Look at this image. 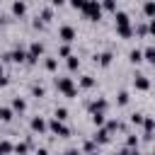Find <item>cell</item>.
I'll list each match as a JSON object with an SVG mask.
<instances>
[{"label":"cell","instance_id":"cell-36","mask_svg":"<svg viewBox=\"0 0 155 155\" xmlns=\"http://www.w3.org/2000/svg\"><path fill=\"white\" fill-rule=\"evenodd\" d=\"M99 7H104V10H111V12H116V2H114V0H107V2H102Z\"/></svg>","mask_w":155,"mask_h":155},{"label":"cell","instance_id":"cell-11","mask_svg":"<svg viewBox=\"0 0 155 155\" xmlns=\"http://www.w3.org/2000/svg\"><path fill=\"white\" fill-rule=\"evenodd\" d=\"M29 145H31V138H29V140H22V143H12V153L27 155V153H29Z\"/></svg>","mask_w":155,"mask_h":155},{"label":"cell","instance_id":"cell-38","mask_svg":"<svg viewBox=\"0 0 155 155\" xmlns=\"http://www.w3.org/2000/svg\"><path fill=\"white\" fill-rule=\"evenodd\" d=\"M65 155H82V153H80L78 148H68V150H65Z\"/></svg>","mask_w":155,"mask_h":155},{"label":"cell","instance_id":"cell-41","mask_svg":"<svg viewBox=\"0 0 155 155\" xmlns=\"http://www.w3.org/2000/svg\"><path fill=\"white\" fill-rule=\"evenodd\" d=\"M0 78H5V68H2V63H0Z\"/></svg>","mask_w":155,"mask_h":155},{"label":"cell","instance_id":"cell-28","mask_svg":"<svg viewBox=\"0 0 155 155\" xmlns=\"http://www.w3.org/2000/svg\"><path fill=\"white\" fill-rule=\"evenodd\" d=\"M44 68H46V70H51V73H53V70H56V68H58V61H56V58H46V61H44Z\"/></svg>","mask_w":155,"mask_h":155},{"label":"cell","instance_id":"cell-39","mask_svg":"<svg viewBox=\"0 0 155 155\" xmlns=\"http://www.w3.org/2000/svg\"><path fill=\"white\" fill-rule=\"evenodd\" d=\"M36 155H48V150L46 148H36Z\"/></svg>","mask_w":155,"mask_h":155},{"label":"cell","instance_id":"cell-25","mask_svg":"<svg viewBox=\"0 0 155 155\" xmlns=\"http://www.w3.org/2000/svg\"><path fill=\"white\" fill-rule=\"evenodd\" d=\"M12 12L15 15H24L27 12V2H12Z\"/></svg>","mask_w":155,"mask_h":155},{"label":"cell","instance_id":"cell-29","mask_svg":"<svg viewBox=\"0 0 155 155\" xmlns=\"http://www.w3.org/2000/svg\"><path fill=\"white\" fill-rule=\"evenodd\" d=\"M90 116H92V124H94V126H99V128L104 126V114L97 111V114H90Z\"/></svg>","mask_w":155,"mask_h":155},{"label":"cell","instance_id":"cell-35","mask_svg":"<svg viewBox=\"0 0 155 155\" xmlns=\"http://www.w3.org/2000/svg\"><path fill=\"white\" fill-rule=\"evenodd\" d=\"M78 65H80V58H78V56H68V68H70V70H75Z\"/></svg>","mask_w":155,"mask_h":155},{"label":"cell","instance_id":"cell-17","mask_svg":"<svg viewBox=\"0 0 155 155\" xmlns=\"http://www.w3.org/2000/svg\"><path fill=\"white\" fill-rule=\"evenodd\" d=\"M39 17H41V22L46 24V22H48V19L53 17V7H51V5H46V7H41V12H39Z\"/></svg>","mask_w":155,"mask_h":155},{"label":"cell","instance_id":"cell-42","mask_svg":"<svg viewBox=\"0 0 155 155\" xmlns=\"http://www.w3.org/2000/svg\"><path fill=\"white\" fill-rule=\"evenodd\" d=\"M2 22H5V19H2V15H0V24H2Z\"/></svg>","mask_w":155,"mask_h":155},{"label":"cell","instance_id":"cell-40","mask_svg":"<svg viewBox=\"0 0 155 155\" xmlns=\"http://www.w3.org/2000/svg\"><path fill=\"white\" fill-rule=\"evenodd\" d=\"M114 155H128V148H121V150H116Z\"/></svg>","mask_w":155,"mask_h":155},{"label":"cell","instance_id":"cell-19","mask_svg":"<svg viewBox=\"0 0 155 155\" xmlns=\"http://www.w3.org/2000/svg\"><path fill=\"white\" fill-rule=\"evenodd\" d=\"M128 61H131V63H140V61H143V51H140V48H131V51H128Z\"/></svg>","mask_w":155,"mask_h":155},{"label":"cell","instance_id":"cell-37","mask_svg":"<svg viewBox=\"0 0 155 155\" xmlns=\"http://www.w3.org/2000/svg\"><path fill=\"white\" fill-rule=\"evenodd\" d=\"M82 2H85V0H73V2H70V5H73V7H75V10H82Z\"/></svg>","mask_w":155,"mask_h":155},{"label":"cell","instance_id":"cell-12","mask_svg":"<svg viewBox=\"0 0 155 155\" xmlns=\"http://www.w3.org/2000/svg\"><path fill=\"white\" fill-rule=\"evenodd\" d=\"M111 58H114V53H111V51H102V53H97V56H94V63H99V65H109V63H111Z\"/></svg>","mask_w":155,"mask_h":155},{"label":"cell","instance_id":"cell-24","mask_svg":"<svg viewBox=\"0 0 155 155\" xmlns=\"http://www.w3.org/2000/svg\"><path fill=\"white\" fill-rule=\"evenodd\" d=\"M10 153H12V143L2 138V140H0V155H10Z\"/></svg>","mask_w":155,"mask_h":155},{"label":"cell","instance_id":"cell-20","mask_svg":"<svg viewBox=\"0 0 155 155\" xmlns=\"http://www.w3.org/2000/svg\"><path fill=\"white\" fill-rule=\"evenodd\" d=\"M116 34L121 36V39H128V36H133V27L128 24V27H116Z\"/></svg>","mask_w":155,"mask_h":155},{"label":"cell","instance_id":"cell-6","mask_svg":"<svg viewBox=\"0 0 155 155\" xmlns=\"http://www.w3.org/2000/svg\"><path fill=\"white\" fill-rule=\"evenodd\" d=\"M107 107H109V104H107V99H104V97L87 102V111H90V114H97V111H99V114H104V109H107Z\"/></svg>","mask_w":155,"mask_h":155},{"label":"cell","instance_id":"cell-10","mask_svg":"<svg viewBox=\"0 0 155 155\" xmlns=\"http://www.w3.org/2000/svg\"><path fill=\"white\" fill-rule=\"evenodd\" d=\"M133 85H136V90H148V87H150V80H148V75L138 73V75L133 78Z\"/></svg>","mask_w":155,"mask_h":155},{"label":"cell","instance_id":"cell-43","mask_svg":"<svg viewBox=\"0 0 155 155\" xmlns=\"http://www.w3.org/2000/svg\"><path fill=\"white\" fill-rule=\"evenodd\" d=\"M90 155H97V153H90Z\"/></svg>","mask_w":155,"mask_h":155},{"label":"cell","instance_id":"cell-18","mask_svg":"<svg viewBox=\"0 0 155 155\" xmlns=\"http://www.w3.org/2000/svg\"><path fill=\"white\" fill-rule=\"evenodd\" d=\"M133 31H136L138 36H148V34H150V29H148V22H138V24L133 27Z\"/></svg>","mask_w":155,"mask_h":155},{"label":"cell","instance_id":"cell-27","mask_svg":"<svg viewBox=\"0 0 155 155\" xmlns=\"http://www.w3.org/2000/svg\"><path fill=\"white\" fill-rule=\"evenodd\" d=\"M138 143H140V140H138V136H133V133H131V136L126 138V148H128V150H133V148H138Z\"/></svg>","mask_w":155,"mask_h":155},{"label":"cell","instance_id":"cell-14","mask_svg":"<svg viewBox=\"0 0 155 155\" xmlns=\"http://www.w3.org/2000/svg\"><path fill=\"white\" fill-rule=\"evenodd\" d=\"M92 140H94V145H97V143H109V133H107V128L102 126V128L92 136Z\"/></svg>","mask_w":155,"mask_h":155},{"label":"cell","instance_id":"cell-21","mask_svg":"<svg viewBox=\"0 0 155 155\" xmlns=\"http://www.w3.org/2000/svg\"><path fill=\"white\" fill-rule=\"evenodd\" d=\"M143 61L155 63V48H153V46H145V51H143Z\"/></svg>","mask_w":155,"mask_h":155},{"label":"cell","instance_id":"cell-7","mask_svg":"<svg viewBox=\"0 0 155 155\" xmlns=\"http://www.w3.org/2000/svg\"><path fill=\"white\" fill-rule=\"evenodd\" d=\"M7 58H10L12 63H22V61L27 58V51H24V46H22V44H17V46H15V48L7 53Z\"/></svg>","mask_w":155,"mask_h":155},{"label":"cell","instance_id":"cell-23","mask_svg":"<svg viewBox=\"0 0 155 155\" xmlns=\"http://www.w3.org/2000/svg\"><path fill=\"white\" fill-rule=\"evenodd\" d=\"M10 119H12V109L0 104V121H10Z\"/></svg>","mask_w":155,"mask_h":155},{"label":"cell","instance_id":"cell-4","mask_svg":"<svg viewBox=\"0 0 155 155\" xmlns=\"http://www.w3.org/2000/svg\"><path fill=\"white\" fill-rule=\"evenodd\" d=\"M46 128H48L51 133H56L58 138H68V136H70V128H68L63 121H56V119H51V121L46 124Z\"/></svg>","mask_w":155,"mask_h":155},{"label":"cell","instance_id":"cell-33","mask_svg":"<svg viewBox=\"0 0 155 155\" xmlns=\"http://www.w3.org/2000/svg\"><path fill=\"white\" fill-rule=\"evenodd\" d=\"M143 12H145L148 17H153V15H155V2H145V5H143Z\"/></svg>","mask_w":155,"mask_h":155},{"label":"cell","instance_id":"cell-30","mask_svg":"<svg viewBox=\"0 0 155 155\" xmlns=\"http://www.w3.org/2000/svg\"><path fill=\"white\" fill-rule=\"evenodd\" d=\"M143 116H145V114L133 111V114H131V124H133V126H140V124H143Z\"/></svg>","mask_w":155,"mask_h":155},{"label":"cell","instance_id":"cell-5","mask_svg":"<svg viewBox=\"0 0 155 155\" xmlns=\"http://www.w3.org/2000/svg\"><path fill=\"white\" fill-rule=\"evenodd\" d=\"M58 39H63L65 44H70L75 39V27L73 24H61L58 27Z\"/></svg>","mask_w":155,"mask_h":155},{"label":"cell","instance_id":"cell-16","mask_svg":"<svg viewBox=\"0 0 155 155\" xmlns=\"http://www.w3.org/2000/svg\"><path fill=\"white\" fill-rule=\"evenodd\" d=\"M12 111H24L27 109V102L22 99V97H12V107H10Z\"/></svg>","mask_w":155,"mask_h":155},{"label":"cell","instance_id":"cell-2","mask_svg":"<svg viewBox=\"0 0 155 155\" xmlns=\"http://www.w3.org/2000/svg\"><path fill=\"white\" fill-rule=\"evenodd\" d=\"M82 12H85L92 22H97V19L102 17V7H99L97 0H87V2H82Z\"/></svg>","mask_w":155,"mask_h":155},{"label":"cell","instance_id":"cell-22","mask_svg":"<svg viewBox=\"0 0 155 155\" xmlns=\"http://www.w3.org/2000/svg\"><path fill=\"white\" fill-rule=\"evenodd\" d=\"M80 87H85V90L94 87V78H92V75H82V78H80Z\"/></svg>","mask_w":155,"mask_h":155},{"label":"cell","instance_id":"cell-15","mask_svg":"<svg viewBox=\"0 0 155 155\" xmlns=\"http://www.w3.org/2000/svg\"><path fill=\"white\" fill-rule=\"evenodd\" d=\"M29 92H31V94H34L36 99L46 94V90H44V85H41V82H31V87H29Z\"/></svg>","mask_w":155,"mask_h":155},{"label":"cell","instance_id":"cell-9","mask_svg":"<svg viewBox=\"0 0 155 155\" xmlns=\"http://www.w3.org/2000/svg\"><path fill=\"white\" fill-rule=\"evenodd\" d=\"M114 19H116V27H128V24H131L128 12H124V10H116V12H114Z\"/></svg>","mask_w":155,"mask_h":155},{"label":"cell","instance_id":"cell-26","mask_svg":"<svg viewBox=\"0 0 155 155\" xmlns=\"http://www.w3.org/2000/svg\"><path fill=\"white\" fill-rule=\"evenodd\" d=\"M53 119H56V121H65V119H68V109H65V107H58Z\"/></svg>","mask_w":155,"mask_h":155},{"label":"cell","instance_id":"cell-8","mask_svg":"<svg viewBox=\"0 0 155 155\" xmlns=\"http://www.w3.org/2000/svg\"><path fill=\"white\" fill-rule=\"evenodd\" d=\"M153 128H155L153 116H143V140H150L153 138Z\"/></svg>","mask_w":155,"mask_h":155},{"label":"cell","instance_id":"cell-13","mask_svg":"<svg viewBox=\"0 0 155 155\" xmlns=\"http://www.w3.org/2000/svg\"><path fill=\"white\" fill-rule=\"evenodd\" d=\"M29 126H31V131H34V133H44V131H46V121H44L41 116H34Z\"/></svg>","mask_w":155,"mask_h":155},{"label":"cell","instance_id":"cell-31","mask_svg":"<svg viewBox=\"0 0 155 155\" xmlns=\"http://www.w3.org/2000/svg\"><path fill=\"white\" fill-rule=\"evenodd\" d=\"M94 148H97V145H94V140H92V138H90V140H85V143H82V150H85V153H87V155H90V153H97V150H94Z\"/></svg>","mask_w":155,"mask_h":155},{"label":"cell","instance_id":"cell-34","mask_svg":"<svg viewBox=\"0 0 155 155\" xmlns=\"http://www.w3.org/2000/svg\"><path fill=\"white\" fill-rule=\"evenodd\" d=\"M58 56H63V58H68V56H73V53H70V46H68V44H63V46H58Z\"/></svg>","mask_w":155,"mask_h":155},{"label":"cell","instance_id":"cell-32","mask_svg":"<svg viewBox=\"0 0 155 155\" xmlns=\"http://www.w3.org/2000/svg\"><path fill=\"white\" fill-rule=\"evenodd\" d=\"M128 99H131V97H128V92H126V90H121V92H119V97H116V102H119L121 107H124V104H128Z\"/></svg>","mask_w":155,"mask_h":155},{"label":"cell","instance_id":"cell-1","mask_svg":"<svg viewBox=\"0 0 155 155\" xmlns=\"http://www.w3.org/2000/svg\"><path fill=\"white\" fill-rule=\"evenodd\" d=\"M56 87H58L65 97H75V94H78V87L73 85V78H56Z\"/></svg>","mask_w":155,"mask_h":155},{"label":"cell","instance_id":"cell-3","mask_svg":"<svg viewBox=\"0 0 155 155\" xmlns=\"http://www.w3.org/2000/svg\"><path fill=\"white\" fill-rule=\"evenodd\" d=\"M41 53H44V44H41V41H31V44H29V51H27V58H24V61H27L29 65H34V63L39 61V56H41Z\"/></svg>","mask_w":155,"mask_h":155}]
</instances>
